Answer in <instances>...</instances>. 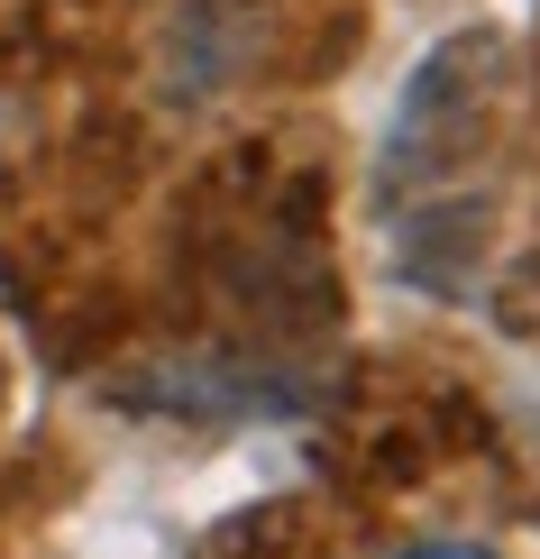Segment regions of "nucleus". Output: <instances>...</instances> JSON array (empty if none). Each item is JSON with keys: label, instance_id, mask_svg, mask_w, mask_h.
<instances>
[]
</instances>
